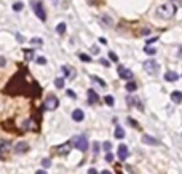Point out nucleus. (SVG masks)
Listing matches in <instances>:
<instances>
[{
    "label": "nucleus",
    "mask_w": 182,
    "mask_h": 174,
    "mask_svg": "<svg viewBox=\"0 0 182 174\" xmlns=\"http://www.w3.org/2000/svg\"><path fill=\"white\" fill-rule=\"evenodd\" d=\"M67 96H69V98H72V99H75V98H77V94L74 93L72 90H67Z\"/></svg>",
    "instance_id": "32"
},
{
    "label": "nucleus",
    "mask_w": 182,
    "mask_h": 174,
    "mask_svg": "<svg viewBox=\"0 0 182 174\" xmlns=\"http://www.w3.org/2000/svg\"><path fill=\"white\" fill-rule=\"evenodd\" d=\"M88 174H97V171L94 168H90V169H88Z\"/></svg>",
    "instance_id": "37"
},
{
    "label": "nucleus",
    "mask_w": 182,
    "mask_h": 174,
    "mask_svg": "<svg viewBox=\"0 0 182 174\" xmlns=\"http://www.w3.org/2000/svg\"><path fill=\"white\" fill-rule=\"evenodd\" d=\"M102 149H104L105 152H110V149H112V144H110V142H104V144H102Z\"/></svg>",
    "instance_id": "28"
},
{
    "label": "nucleus",
    "mask_w": 182,
    "mask_h": 174,
    "mask_svg": "<svg viewBox=\"0 0 182 174\" xmlns=\"http://www.w3.org/2000/svg\"><path fill=\"white\" fill-rule=\"evenodd\" d=\"M169 2H171V3H181L182 0H169Z\"/></svg>",
    "instance_id": "42"
},
{
    "label": "nucleus",
    "mask_w": 182,
    "mask_h": 174,
    "mask_svg": "<svg viewBox=\"0 0 182 174\" xmlns=\"http://www.w3.org/2000/svg\"><path fill=\"white\" fill-rule=\"evenodd\" d=\"M37 62H39V64H45L46 59H45V58H37Z\"/></svg>",
    "instance_id": "36"
},
{
    "label": "nucleus",
    "mask_w": 182,
    "mask_h": 174,
    "mask_svg": "<svg viewBox=\"0 0 182 174\" xmlns=\"http://www.w3.org/2000/svg\"><path fill=\"white\" fill-rule=\"evenodd\" d=\"M30 43H32V45H37V47H40V45L43 43V40H42V39H32Z\"/></svg>",
    "instance_id": "26"
},
{
    "label": "nucleus",
    "mask_w": 182,
    "mask_h": 174,
    "mask_svg": "<svg viewBox=\"0 0 182 174\" xmlns=\"http://www.w3.org/2000/svg\"><path fill=\"white\" fill-rule=\"evenodd\" d=\"M171 101L174 104H181L182 102V93L181 91H172L171 93Z\"/></svg>",
    "instance_id": "13"
},
{
    "label": "nucleus",
    "mask_w": 182,
    "mask_h": 174,
    "mask_svg": "<svg viewBox=\"0 0 182 174\" xmlns=\"http://www.w3.org/2000/svg\"><path fill=\"white\" fill-rule=\"evenodd\" d=\"M32 10H34V13L37 15V18H39L42 22L46 21V11H45V8H43V3L34 2V3H32Z\"/></svg>",
    "instance_id": "3"
},
{
    "label": "nucleus",
    "mask_w": 182,
    "mask_h": 174,
    "mask_svg": "<svg viewBox=\"0 0 182 174\" xmlns=\"http://www.w3.org/2000/svg\"><path fill=\"white\" fill-rule=\"evenodd\" d=\"M91 80H93V81H97V83H99V85L102 86V88L105 86V81L102 80V78H99V77H96V75H91Z\"/></svg>",
    "instance_id": "22"
},
{
    "label": "nucleus",
    "mask_w": 182,
    "mask_h": 174,
    "mask_svg": "<svg viewBox=\"0 0 182 174\" xmlns=\"http://www.w3.org/2000/svg\"><path fill=\"white\" fill-rule=\"evenodd\" d=\"M176 15V5H172V3H163V5L158 7L157 10V16H160L161 19H171L172 16Z\"/></svg>",
    "instance_id": "1"
},
{
    "label": "nucleus",
    "mask_w": 182,
    "mask_h": 174,
    "mask_svg": "<svg viewBox=\"0 0 182 174\" xmlns=\"http://www.w3.org/2000/svg\"><path fill=\"white\" fill-rule=\"evenodd\" d=\"M142 142L146 145H160V141L155 139V137H152V136H149V134L142 136Z\"/></svg>",
    "instance_id": "8"
},
{
    "label": "nucleus",
    "mask_w": 182,
    "mask_h": 174,
    "mask_svg": "<svg viewBox=\"0 0 182 174\" xmlns=\"http://www.w3.org/2000/svg\"><path fill=\"white\" fill-rule=\"evenodd\" d=\"M71 149H72V144H71V142H66V144L61 145V147L56 149V152L61 153V155H67L69 152H71Z\"/></svg>",
    "instance_id": "9"
},
{
    "label": "nucleus",
    "mask_w": 182,
    "mask_h": 174,
    "mask_svg": "<svg viewBox=\"0 0 182 174\" xmlns=\"http://www.w3.org/2000/svg\"><path fill=\"white\" fill-rule=\"evenodd\" d=\"M56 32H58L59 35H62L64 32H66V22H59V24L56 26Z\"/></svg>",
    "instance_id": "18"
},
{
    "label": "nucleus",
    "mask_w": 182,
    "mask_h": 174,
    "mask_svg": "<svg viewBox=\"0 0 182 174\" xmlns=\"http://www.w3.org/2000/svg\"><path fill=\"white\" fill-rule=\"evenodd\" d=\"M118 77L123 80H131L133 78V72L129 70L128 67H123V66H118Z\"/></svg>",
    "instance_id": "6"
},
{
    "label": "nucleus",
    "mask_w": 182,
    "mask_h": 174,
    "mask_svg": "<svg viewBox=\"0 0 182 174\" xmlns=\"http://www.w3.org/2000/svg\"><path fill=\"white\" fill-rule=\"evenodd\" d=\"M27 150H29V145H27L26 142H18L15 145V152L16 153H24V152H27Z\"/></svg>",
    "instance_id": "12"
},
{
    "label": "nucleus",
    "mask_w": 182,
    "mask_h": 174,
    "mask_svg": "<svg viewBox=\"0 0 182 174\" xmlns=\"http://www.w3.org/2000/svg\"><path fill=\"white\" fill-rule=\"evenodd\" d=\"M78 58H80V61H83V62H91V56H90V54L80 53V54H78Z\"/></svg>",
    "instance_id": "20"
},
{
    "label": "nucleus",
    "mask_w": 182,
    "mask_h": 174,
    "mask_svg": "<svg viewBox=\"0 0 182 174\" xmlns=\"http://www.w3.org/2000/svg\"><path fill=\"white\" fill-rule=\"evenodd\" d=\"M54 86H56L58 90L64 88V78H56V80H54Z\"/></svg>",
    "instance_id": "21"
},
{
    "label": "nucleus",
    "mask_w": 182,
    "mask_h": 174,
    "mask_svg": "<svg viewBox=\"0 0 182 174\" xmlns=\"http://www.w3.org/2000/svg\"><path fill=\"white\" fill-rule=\"evenodd\" d=\"M141 34H142V35H149V34H150V30H149V29H142Z\"/></svg>",
    "instance_id": "38"
},
{
    "label": "nucleus",
    "mask_w": 182,
    "mask_h": 174,
    "mask_svg": "<svg viewBox=\"0 0 182 174\" xmlns=\"http://www.w3.org/2000/svg\"><path fill=\"white\" fill-rule=\"evenodd\" d=\"M42 164H43V168H48V166H51V160H48V158L42 160Z\"/></svg>",
    "instance_id": "30"
},
{
    "label": "nucleus",
    "mask_w": 182,
    "mask_h": 174,
    "mask_svg": "<svg viewBox=\"0 0 182 174\" xmlns=\"http://www.w3.org/2000/svg\"><path fill=\"white\" fill-rule=\"evenodd\" d=\"M144 51H146L147 54H155V53H157V50H155V48H152V47H149V45H147V47L144 48Z\"/></svg>",
    "instance_id": "25"
},
{
    "label": "nucleus",
    "mask_w": 182,
    "mask_h": 174,
    "mask_svg": "<svg viewBox=\"0 0 182 174\" xmlns=\"http://www.w3.org/2000/svg\"><path fill=\"white\" fill-rule=\"evenodd\" d=\"M97 101H99V96L94 90H88V102L90 104H96Z\"/></svg>",
    "instance_id": "11"
},
{
    "label": "nucleus",
    "mask_w": 182,
    "mask_h": 174,
    "mask_svg": "<svg viewBox=\"0 0 182 174\" xmlns=\"http://www.w3.org/2000/svg\"><path fill=\"white\" fill-rule=\"evenodd\" d=\"M144 69H146L147 74H150V75H157V74H158V69H160V66H158V62L155 61V59H147V61L144 62Z\"/></svg>",
    "instance_id": "4"
},
{
    "label": "nucleus",
    "mask_w": 182,
    "mask_h": 174,
    "mask_svg": "<svg viewBox=\"0 0 182 174\" xmlns=\"http://www.w3.org/2000/svg\"><path fill=\"white\" fill-rule=\"evenodd\" d=\"M91 51H93V53H99V48H97V47H93Z\"/></svg>",
    "instance_id": "40"
},
{
    "label": "nucleus",
    "mask_w": 182,
    "mask_h": 174,
    "mask_svg": "<svg viewBox=\"0 0 182 174\" xmlns=\"http://www.w3.org/2000/svg\"><path fill=\"white\" fill-rule=\"evenodd\" d=\"M35 174H46V171H43V169H40V171H37Z\"/></svg>",
    "instance_id": "43"
},
{
    "label": "nucleus",
    "mask_w": 182,
    "mask_h": 174,
    "mask_svg": "<svg viewBox=\"0 0 182 174\" xmlns=\"http://www.w3.org/2000/svg\"><path fill=\"white\" fill-rule=\"evenodd\" d=\"M101 174H112V173H110V171H102Z\"/></svg>",
    "instance_id": "44"
},
{
    "label": "nucleus",
    "mask_w": 182,
    "mask_h": 174,
    "mask_svg": "<svg viewBox=\"0 0 182 174\" xmlns=\"http://www.w3.org/2000/svg\"><path fill=\"white\" fill-rule=\"evenodd\" d=\"M5 64H7L5 58H2V56H0V67H3V66H5Z\"/></svg>",
    "instance_id": "35"
},
{
    "label": "nucleus",
    "mask_w": 182,
    "mask_h": 174,
    "mask_svg": "<svg viewBox=\"0 0 182 174\" xmlns=\"http://www.w3.org/2000/svg\"><path fill=\"white\" fill-rule=\"evenodd\" d=\"M72 118H74V121H83V118H85V113H83L82 109H75V110L72 112Z\"/></svg>",
    "instance_id": "10"
},
{
    "label": "nucleus",
    "mask_w": 182,
    "mask_h": 174,
    "mask_svg": "<svg viewBox=\"0 0 182 174\" xmlns=\"http://www.w3.org/2000/svg\"><path fill=\"white\" fill-rule=\"evenodd\" d=\"M101 64H102V66H107V67H109V61H105V59H101Z\"/></svg>",
    "instance_id": "39"
},
{
    "label": "nucleus",
    "mask_w": 182,
    "mask_h": 174,
    "mask_svg": "<svg viewBox=\"0 0 182 174\" xmlns=\"http://www.w3.org/2000/svg\"><path fill=\"white\" fill-rule=\"evenodd\" d=\"M118 158L121 160V161H125V160L128 158V153H129V150H128V145L126 144H120L118 145Z\"/></svg>",
    "instance_id": "7"
},
{
    "label": "nucleus",
    "mask_w": 182,
    "mask_h": 174,
    "mask_svg": "<svg viewBox=\"0 0 182 174\" xmlns=\"http://www.w3.org/2000/svg\"><path fill=\"white\" fill-rule=\"evenodd\" d=\"M93 152H94V155H96L97 152H99V144H97V142H94V147H93Z\"/></svg>",
    "instance_id": "34"
},
{
    "label": "nucleus",
    "mask_w": 182,
    "mask_h": 174,
    "mask_svg": "<svg viewBox=\"0 0 182 174\" xmlns=\"http://www.w3.org/2000/svg\"><path fill=\"white\" fill-rule=\"evenodd\" d=\"M8 150H10V142H8V141H2V145H0V155L7 153Z\"/></svg>",
    "instance_id": "16"
},
{
    "label": "nucleus",
    "mask_w": 182,
    "mask_h": 174,
    "mask_svg": "<svg viewBox=\"0 0 182 174\" xmlns=\"http://www.w3.org/2000/svg\"><path fill=\"white\" fill-rule=\"evenodd\" d=\"M128 121H129V125H131V126H134V128H137V123H136V121H134V120H133V118H131V117H129V118H128Z\"/></svg>",
    "instance_id": "33"
},
{
    "label": "nucleus",
    "mask_w": 182,
    "mask_h": 174,
    "mask_svg": "<svg viewBox=\"0 0 182 174\" xmlns=\"http://www.w3.org/2000/svg\"><path fill=\"white\" fill-rule=\"evenodd\" d=\"M22 8H24V5H22L21 2H16L15 5H13V10H15V11H21Z\"/></svg>",
    "instance_id": "24"
},
{
    "label": "nucleus",
    "mask_w": 182,
    "mask_h": 174,
    "mask_svg": "<svg viewBox=\"0 0 182 174\" xmlns=\"http://www.w3.org/2000/svg\"><path fill=\"white\" fill-rule=\"evenodd\" d=\"M58 106H59V101L53 94H50L48 98L45 99V104H43V107L46 109V110H54V109H58Z\"/></svg>",
    "instance_id": "5"
},
{
    "label": "nucleus",
    "mask_w": 182,
    "mask_h": 174,
    "mask_svg": "<svg viewBox=\"0 0 182 174\" xmlns=\"http://www.w3.org/2000/svg\"><path fill=\"white\" fill-rule=\"evenodd\" d=\"M62 72H64L66 77H69V78H74V77H75V70H74L72 67H69V66H62Z\"/></svg>",
    "instance_id": "14"
},
{
    "label": "nucleus",
    "mask_w": 182,
    "mask_h": 174,
    "mask_svg": "<svg viewBox=\"0 0 182 174\" xmlns=\"http://www.w3.org/2000/svg\"><path fill=\"white\" fill-rule=\"evenodd\" d=\"M99 42H101L102 45H107V40H105V39H102V37L99 39Z\"/></svg>",
    "instance_id": "41"
},
{
    "label": "nucleus",
    "mask_w": 182,
    "mask_h": 174,
    "mask_svg": "<svg viewBox=\"0 0 182 174\" xmlns=\"http://www.w3.org/2000/svg\"><path fill=\"white\" fill-rule=\"evenodd\" d=\"M102 22H104L105 26H109V27H110L112 24H114V22H112V19H110L109 16H102Z\"/></svg>",
    "instance_id": "23"
},
{
    "label": "nucleus",
    "mask_w": 182,
    "mask_h": 174,
    "mask_svg": "<svg viewBox=\"0 0 182 174\" xmlns=\"http://www.w3.org/2000/svg\"><path fill=\"white\" fill-rule=\"evenodd\" d=\"M58 2H59V0H51V3H54V5H56Z\"/></svg>",
    "instance_id": "45"
},
{
    "label": "nucleus",
    "mask_w": 182,
    "mask_h": 174,
    "mask_svg": "<svg viewBox=\"0 0 182 174\" xmlns=\"http://www.w3.org/2000/svg\"><path fill=\"white\" fill-rule=\"evenodd\" d=\"M177 78H179V75H177L176 72H166L165 74V80L166 81H176Z\"/></svg>",
    "instance_id": "15"
},
{
    "label": "nucleus",
    "mask_w": 182,
    "mask_h": 174,
    "mask_svg": "<svg viewBox=\"0 0 182 174\" xmlns=\"http://www.w3.org/2000/svg\"><path fill=\"white\" fill-rule=\"evenodd\" d=\"M126 90L129 91V93H133V91L137 90V85L134 83V81H128V83H126Z\"/></svg>",
    "instance_id": "19"
},
{
    "label": "nucleus",
    "mask_w": 182,
    "mask_h": 174,
    "mask_svg": "<svg viewBox=\"0 0 182 174\" xmlns=\"http://www.w3.org/2000/svg\"><path fill=\"white\" fill-rule=\"evenodd\" d=\"M105 104H109V106H114V98L112 96H105Z\"/></svg>",
    "instance_id": "29"
},
{
    "label": "nucleus",
    "mask_w": 182,
    "mask_h": 174,
    "mask_svg": "<svg viewBox=\"0 0 182 174\" xmlns=\"http://www.w3.org/2000/svg\"><path fill=\"white\" fill-rule=\"evenodd\" d=\"M105 160H107V161H114V155H112L110 152H105Z\"/></svg>",
    "instance_id": "31"
},
{
    "label": "nucleus",
    "mask_w": 182,
    "mask_h": 174,
    "mask_svg": "<svg viewBox=\"0 0 182 174\" xmlns=\"http://www.w3.org/2000/svg\"><path fill=\"white\" fill-rule=\"evenodd\" d=\"M115 137H117V139H123V137H125V130H123V128H120V126L115 128Z\"/></svg>",
    "instance_id": "17"
},
{
    "label": "nucleus",
    "mask_w": 182,
    "mask_h": 174,
    "mask_svg": "<svg viewBox=\"0 0 182 174\" xmlns=\"http://www.w3.org/2000/svg\"><path fill=\"white\" fill-rule=\"evenodd\" d=\"M72 144L75 145V149L82 150V152H86L88 150V139L85 134H80V136H75L72 139Z\"/></svg>",
    "instance_id": "2"
},
{
    "label": "nucleus",
    "mask_w": 182,
    "mask_h": 174,
    "mask_svg": "<svg viewBox=\"0 0 182 174\" xmlns=\"http://www.w3.org/2000/svg\"><path fill=\"white\" fill-rule=\"evenodd\" d=\"M109 58H110V61H114V62L118 61V56H117V54H115L114 51H110V53H109Z\"/></svg>",
    "instance_id": "27"
}]
</instances>
